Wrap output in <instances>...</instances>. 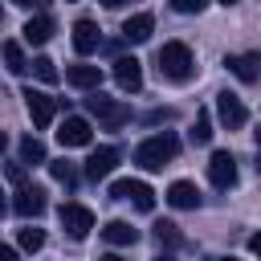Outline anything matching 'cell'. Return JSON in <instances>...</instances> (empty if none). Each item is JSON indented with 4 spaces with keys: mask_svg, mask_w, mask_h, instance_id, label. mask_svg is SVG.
<instances>
[{
    "mask_svg": "<svg viewBox=\"0 0 261 261\" xmlns=\"http://www.w3.org/2000/svg\"><path fill=\"white\" fill-rule=\"evenodd\" d=\"M175 155H179V139H175L171 130L151 135V139H143V143L135 147V163H139L143 171H159V167H167Z\"/></svg>",
    "mask_w": 261,
    "mask_h": 261,
    "instance_id": "6da1fadb",
    "label": "cell"
},
{
    "mask_svg": "<svg viewBox=\"0 0 261 261\" xmlns=\"http://www.w3.org/2000/svg\"><path fill=\"white\" fill-rule=\"evenodd\" d=\"M192 49L184 45V41H167L163 49H159V73L167 77V82H188L192 77Z\"/></svg>",
    "mask_w": 261,
    "mask_h": 261,
    "instance_id": "7a4b0ae2",
    "label": "cell"
},
{
    "mask_svg": "<svg viewBox=\"0 0 261 261\" xmlns=\"http://www.w3.org/2000/svg\"><path fill=\"white\" fill-rule=\"evenodd\" d=\"M86 110H90L106 130H118V126L130 122V106H126V102H114V98H106V94H98V90L86 98Z\"/></svg>",
    "mask_w": 261,
    "mask_h": 261,
    "instance_id": "3957f363",
    "label": "cell"
},
{
    "mask_svg": "<svg viewBox=\"0 0 261 261\" xmlns=\"http://www.w3.org/2000/svg\"><path fill=\"white\" fill-rule=\"evenodd\" d=\"M110 196H114V200H130L139 212H151V208H155V192H151L143 179H114V184H110Z\"/></svg>",
    "mask_w": 261,
    "mask_h": 261,
    "instance_id": "277c9868",
    "label": "cell"
},
{
    "mask_svg": "<svg viewBox=\"0 0 261 261\" xmlns=\"http://www.w3.org/2000/svg\"><path fill=\"white\" fill-rule=\"evenodd\" d=\"M57 216H61V228H65L73 241H86L90 228H94V212H90L86 204H61Z\"/></svg>",
    "mask_w": 261,
    "mask_h": 261,
    "instance_id": "5b68a950",
    "label": "cell"
},
{
    "mask_svg": "<svg viewBox=\"0 0 261 261\" xmlns=\"http://www.w3.org/2000/svg\"><path fill=\"white\" fill-rule=\"evenodd\" d=\"M216 118L228 126V130H241L245 122H249V110H245V102L237 98V94H216Z\"/></svg>",
    "mask_w": 261,
    "mask_h": 261,
    "instance_id": "8992f818",
    "label": "cell"
},
{
    "mask_svg": "<svg viewBox=\"0 0 261 261\" xmlns=\"http://www.w3.org/2000/svg\"><path fill=\"white\" fill-rule=\"evenodd\" d=\"M114 82H118L122 94H139L143 90V65H139V57H118L114 61Z\"/></svg>",
    "mask_w": 261,
    "mask_h": 261,
    "instance_id": "52a82bcc",
    "label": "cell"
},
{
    "mask_svg": "<svg viewBox=\"0 0 261 261\" xmlns=\"http://www.w3.org/2000/svg\"><path fill=\"white\" fill-rule=\"evenodd\" d=\"M24 106H29L33 126H49L53 114H57V98H49V94H41V90H24Z\"/></svg>",
    "mask_w": 261,
    "mask_h": 261,
    "instance_id": "ba28073f",
    "label": "cell"
},
{
    "mask_svg": "<svg viewBox=\"0 0 261 261\" xmlns=\"http://www.w3.org/2000/svg\"><path fill=\"white\" fill-rule=\"evenodd\" d=\"M90 139H94V126L86 118H77V114H69L61 122V130H57V143L61 147H90Z\"/></svg>",
    "mask_w": 261,
    "mask_h": 261,
    "instance_id": "9c48e42d",
    "label": "cell"
},
{
    "mask_svg": "<svg viewBox=\"0 0 261 261\" xmlns=\"http://www.w3.org/2000/svg\"><path fill=\"white\" fill-rule=\"evenodd\" d=\"M45 208H49V200H45L41 188H33V184H20L16 188V200H12V212L16 216H41Z\"/></svg>",
    "mask_w": 261,
    "mask_h": 261,
    "instance_id": "30bf717a",
    "label": "cell"
},
{
    "mask_svg": "<svg viewBox=\"0 0 261 261\" xmlns=\"http://www.w3.org/2000/svg\"><path fill=\"white\" fill-rule=\"evenodd\" d=\"M208 179H212L216 188H232V184H237V159H232L228 151H216V155L208 159Z\"/></svg>",
    "mask_w": 261,
    "mask_h": 261,
    "instance_id": "8fae6325",
    "label": "cell"
},
{
    "mask_svg": "<svg viewBox=\"0 0 261 261\" xmlns=\"http://www.w3.org/2000/svg\"><path fill=\"white\" fill-rule=\"evenodd\" d=\"M151 33H155V16L151 12H135V16L122 20V41H130V45L151 41Z\"/></svg>",
    "mask_w": 261,
    "mask_h": 261,
    "instance_id": "7c38bea8",
    "label": "cell"
},
{
    "mask_svg": "<svg viewBox=\"0 0 261 261\" xmlns=\"http://www.w3.org/2000/svg\"><path fill=\"white\" fill-rule=\"evenodd\" d=\"M114 167H118V151H114V147H98V151L86 159V179L98 184V179H106Z\"/></svg>",
    "mask_w": 261,
    "mask_h": 261,
    "instance_id": "4fadbf2b",
    "label": "cell"
},
{
    "mask_svg": "<svg viewBox=\"0 0 261 261\" xmlns=\"http://www.w3.org/2000/svg\"><path fill=\"white\" fill-rule=\"evenodd\" d=\"M98 45H102L98 24H94V20H77V24H73V49H77V53H94Z\"/></svg>",
    "mask_w": 261,
    "mask_h": 261,
    "instance_id": "5bb4252c",
    "label": "cell"
},
{
    "mask_svg": "<svg viewBox=\"0 0 261 261\" xmlns=\"http://www.w3.org/2000/svg\"><path fill=\"white\" fill-rule=\"evenodd\" d=\"M65 82L77 86V90H98L102 86V69L98 65H69L65 69Z\"/></svg>",
    "mask_w": 261,
    "mask_h": 261,
    "instance_id": "9a60e30c",
    "label": "cell"
},
{
    "mask_svg": "<svg viewBox=\"0 0 261 261\" xmlns=\"http://www.w3.org/2000/svg\"><path fill=\"white\" fill-rule=\"evenodd\" d=\"M224 65H228V69H232V73H237V77H241L245 86H253V82H257V73H261V69H257V65H261V61H257V53H241V57H224Z\"/></svg>",
    "mask_w": 261,
    "mask_h": 261,
    "instance_id": "2e32d148",
    "label": "cell"
},
{
    "mask_svg": "<svg viewBox=\"0 0 261 261\" xmlns=\"http://www.w3.org/2000/svg\"><path fill=\"white\" fill-rule=\"evenodd\" d=\"M167 204H171V208H196V204H200V192H196V184H188V179H175V184L167 188Z\"/></svg>",
    "mask_w": 261,
    "mask_h": 261,
    "instance_id": "e0dca14e",
    "label": "cell"
},
{
    "mask_svg": "<svg viewBox=\"0 0 261 261\" xmlns=\"http://www.w3.org/2000/svg\"><path fill=\"white\" fill-rule=\"evenodd\" d=\"M20 33H24L29 45H45V41L53 37V20H49V16H33V20H24Z\"/></svg>",
    "mask_w": 261,
    "mask_h": 261,
    "instance_id": "ac0fdd59",
    "label": "cell"
},
{
    "mask_svg": "<svg viewBox=\"0 0 261 261\" xmlns=\"http://www.w3.org/2000/svg\"><path fill=\"white\" fill-rule=\"evenodd\" d=\"M102 237H106L110 245H135V241H139V228L126 224V220H110V224L102 228Z\"/></svg>",
    "mask_w": 261,
    "mask_h": 261,
    "instance_id": "d6986e66",
    "label": "cell"
},
{
    "mask_svg": "<svg viewBox=\"0 0 261 261\" xmlns=\"http://www.w3.org/2000/svg\"><path fill=\"white\" fill-rule=\"evenodd\" d=\"M188 139H192L196 147H204V143L212 139V114H208V110H196V122H192Z\"/></svg>",
    "mask_w": 261,
    "mask_h": 261,
    "instance_id": "ffe728a7",
    "label": "cell"
},
{
    "mask_svg": "<svg viewBox=\"0 0 261 261\" xmlns=\"http://www.w3.org/2000/svg\"><path fill=\"white\" fill-rule=\"evenodd\" d=\"M45 163H49V175H53L57 184L77 188V171H73V163H69V159H45Z\"/></svg>",
    "mask_w": 261,
    "mask_h": 261,
    "instance_id": "44dd1931",
    "label": "cell"
},
{
    "mask_svg": "<svg viewBox=\"0 0 261 261\" xmlns=\"http://www.w3.org/2000/svg\"><path fill=\"white\" fill-rule=\"evenodd\" d=\"M0 53H4L8 73H24V69H29V61H24V53H20V45H16V41H4V45H0Z\"/></svg>",
    "mask_w": 261,
    "mask_h": 261,
    "instance_id": "7402d4cb",
    "label": "cell"
},
{
    "mask_svg": "<svg viewBox=\"0 0 261 261\" xmlns=\"http://www.w3.org/2000/svg\"><path fill=\"white\" fill-rule=\"evenodd\" d=\"M20 163H45V143L41 139H20Z\"/></svg>",
    "mask_w": 261,
    "mask_h": 261,
    "instance_id": "603a6c76",
    "label": "cell"
},
{
    "mask_svg": "<svg viewBox=\"0 0 261 261\" xmlns=\"http://www.w3.org/2000/svg\"><path fill=\"white\" fill-rule=\"evenodd\" d=\"M16 245H20L24 253H37V249L45 245V232H41V228H20V232H16Z\"/></svg>",
    "mask_w": 261,
    "mask_h": 261,
    "instance_id": "cb8c5ba5",
    "label": "cell"
},
{
    "mask_svg": "<svg viewBox=\"0 0 261 261\" xmlns=\"http://www.w3.org/2000/svg\"><path fill=\"white\" fill-rule=\"evenodd\" d=\"M155 241H159V245H179L184 237H179V228H175L171 220H159V224H155Z\"/></svg>",
    "mask_w": 261,
    "mask_h": 261,
    "instance_id": "d4e9b609",
    "label": "cell"
},
{
    "mask_svg": "<svg viewBox=\"0 0 261 261\" xmlns=\"http://www.w3.org/2000/svg\"><path fill=\"white\" fill-rule=\"evenodd\" d=\"M33 73H37L41 82H57V65H53L49 57H33Z\"/></svg>",
    "mask_w": 261,
    "mask_h": 261,
    "instance_id": "484cf974",
    "label": "cell"
},
{
    "mask_svg": "<svg viewBox=\"0 0 261 261\" xmlns=\"http://www.w3.org/2000/svg\"><path fill=\"white\" fill-rule=\"evenodd\" d=\"M204 4H208V0H171L175 12H204Z\"/></svg>",
    "mask_w": 261,
    "mask_h": 261,
    "instance_id": "4316f807",
    "label": "cell"
},
{
    "mask_svg": "<svg viewBox=\"0 0 261 261\" xmlns=\"http://www.w3.org/2000/svg\"><path fill=\"white\" fill-rule=\"evenodd\" d=\"M167 118H171V110H167V106H163V110H159V106H155V110H151V114H147V122H167Z\"/></svg>",
    "mask_w": 261,
    "mask_h": 261,
    "instance_id": "83f0119b",
    "label": "cell"
},
{
    "mask_svg": "<svg viewBox=\"0 0 261 261\" xmlns=\"http://www.w3.org/2000/svg\"><path fill=\"white\" fill-rule=\"evenodd\" d=\"M8 179H16V184H24V167H20V163H8Z\"/></svg>",
    "mask_w": 261,
    "mask_h": 261,
    "instance_id": "f1b7e54d",
    "label": "cell"
},
{
    "mask_svg": "<svg viewBox=\"0 0 261 261\" xmlns=\"http://www.w3.org/2000/svg\"><path fill=\"white\" fill-rule=\"evenodd\" d=\"M0 261H20V257H16V249H12V245H4V241H0Z\"/></svg>",
    "mask_w": 261,
    "mask_h": 261,
    "instance_id": "f546056e",
    "label": "cell"
},
{
    "mask_svg": "<svg viewBox=\"0 0 261 261\" xmlns=\"http://www.w3.org/2000/svg\"><path fill=\"white\" fill-rule=\"evenodd\" d=\"M12 4H16V8H41L45 0H12Z\"/></svg>",
    "mask_w": 261,
    "mask_h": 261,
    "instance_id": "4dcf8cb0",
    "label": "cell"
},
{
    "mask_svg": "<svg viewBox=\"0 0 261 261\" xmlns=\"http://www.w3.org/2000/svg\"><path fill=\"white\" fill-rule=\"evenodd\" d=\"M106 8H122V4H130V0H102Z\"/></svg>",
    "mask_w": 261,
    "mask_h": 261,
    "instance_id": "1f68e13d",
    "label": "cell"
},
{
    "mask_svg": "<svg viewBox=\"0 0 261 261\" xmlns=\"http://www.w3.org/2000/svg\"><path fill=\"white\" fill-rule=\"evenodd\" d=\"M98 261H122V257H118V253H106V257H98Z\"/></svg>",
    "mask_w": 261,
    "mask_h": 261,
    "instance_id": "d6a6232c",
    "label": "cell"
},
{
    "mask_svg": "<svg viewBox=\"0 0 261 261\" xmlns=\"http://www.w3.org/2000/svg\"><path fill=\"white\" fill-rule=\"evenodd\" d=\"M4 147H8V135H4V130H0V151H4Z\"/></svg>",
    "mask_w": 261,
    "mask_h": 261,
    "instance_id": "836d02e7",
    "label": "cell"
},
{
    "mask_svg": "<svg viewBox=\"0 0 261 261\" xmlns=\"http://www.w3.org/2000/svg\"><path fill=\"white\" fill-rule=\"evenodd\" d=\"M155 261H175V257H167V253H159V257H155Z\"/></svg>",
    "mask_w": 261,
    "mask_h": 261,
    "instance_id": "e575fe53",
    "label": "cell"
},
{
    "mask_svg": "<svg viewBox=\"0 0 261 261\" xmlns=\"http://www.w3.org/2000/svg\"><path fill=\"white\" fill-rule=\"evenodd\" d=\"M212 261H237V257H212Z\"/></svg>",
    "mask_w": 261,
    "mask_h": 261,
    "instance_id": "d590c367",
    "label": "cell"
},
{
    "mask_svg": "<svg viewBox=\"0 0 261 261\" xmlns=\"http://www.w3.org/2000/svg\"><path fill=\"white\" fill-rule=\"evenodd\" d=\"M0 212H4V192H0Z\"/></svg>",
    "mask_w": 261,
    "mask_h": 261,
    "instance_id": "8d00e7d4",
    "label": "cell"
},
{
    "mask_svg": "<svg viewBox=\"0 0 261 261\" xmlns=\"http://www.w3.org/2000/svg\"><path fill=\"white\" fill-rule=\"evenodd\" d=\"M220 4H237V0H220Z\"/></svg>",
    "mask_w": 261,
    "mask_h": 261,
    "instance_id": "74e56055",
    "label": "cell"
},
{
    "mask_svg": "<svg viewBox=\"0 0 261 261\" xmlns=\"http://www.w3.org/2000/svg\"><path fill=\"white\" fill-rule=\"evenodd\" d=\"M65 4H69V0H65Z\"/></svg>",
    "mask_w": 261,
    "mask_h": 261,
    "instance_id": "f35d334b",
    "label": "cell"
}]
</instances>
